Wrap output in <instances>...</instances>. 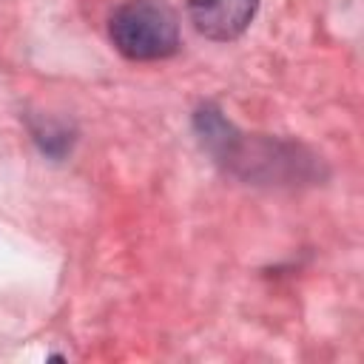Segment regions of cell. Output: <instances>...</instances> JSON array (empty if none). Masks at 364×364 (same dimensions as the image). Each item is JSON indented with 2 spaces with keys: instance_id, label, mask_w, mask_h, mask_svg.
Masks as SVG:
<instances>
[{
  "instance_id": "obj_1",
  "label": "cell",
  "mask_w": 364,
  "mask_h": 364,
  "mask_svg": "<svg viewBox=\"0 0 364 364\" xmlns=\"http://www.w3.org/2000/svg\"><path fill=\"white\" fill-rule=\"evenodd\" d=\"M111 40L128 60H165L179 46L176 11L162 0H128L111 14Z\"/></svg>"
},
{
  "instance_id": "obj_2",
  "label": "cell",
  "mask_w": 364,
  "mask_h": 364,
  "mask_svg": "<svg viewBox=\"0 0 364 364\" xmlns=\"http://www.w3.org/2000/svg\"><path fill=\"white\" fill-rule=\"evenodd\" d=\"M256 6L259 0H188V14L199 34L225 43L250 26Z\"/></svg>"
}]
</instances>
